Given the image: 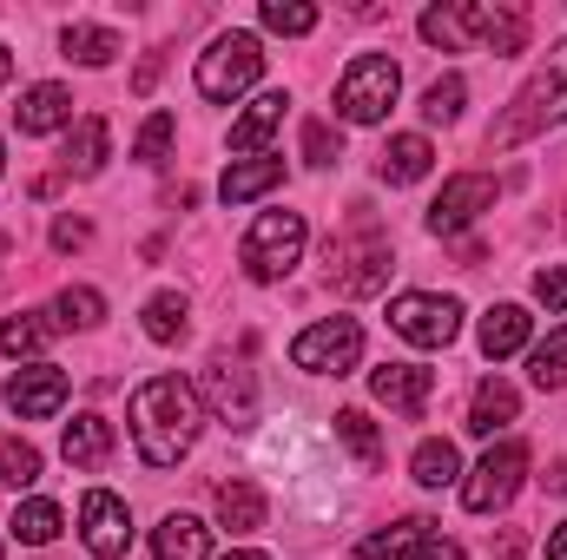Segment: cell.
Returning <instances> with one entry per match:
<instances>
[{
    "mask_svg": "<svg viewBox=\"0 0 567 560\" xmlns=\"http://www.w3.org/2000/svg\"><path fill=\"white\" fill-rule=\"evenodd\" d=\"M198 422H205V409H198V390L185 376H152L133 390V442L152 468L185 462L198 442Z\"/></svg>",
    "mask_w": 567,
    "mask_h": 560,
    "instance_id": "cell-1",
    "label": "cell"
},
{
    "mask_svg": "<svg viewBox=\"0 0 567 560\" xmlns=\"http://www.w3.org/2000/svg\"><path fill=\"white\" fill-rule=\"evenodd\" d=\"M561 120H567V40L528 73V86L508 100V113L495 120L488 145H495V152H515V145H528L535 133H548V126H561Z\"/></svg>",
    "mask_w": 567,
    "mask_h": 560,
    "instance_id": "cell-2",
    "label": "cell"
},
{
    "mask_svg": "<svg viewBox=\"0 0 567 560\" xmlns=\"http://www.w3.org/2000/svg\"><path fill=\"white\" fill-rule=\"evenodd\" d=\"M396 93H403L396 60H390V53H357V60L343 66V80H337V113H343L350 126H377V120H390Z\"/></svg>",
    "mask_w": 567,
    "mask_h": 560,
    "instance_id": "cell-3",
    "label": "cell"
},
{
    "mask_svg": "<svg viewBox=\"0 0 567 560\" xmlns=\"http://www.w3.org/2000/svg\"><path fill=\"white\" fill-rule=\"evenodd\" d=\"M303 245H310L303 211H265V218L245 231V271H251L258 283H278V278H290V271H297Z\"/></svg>",
    "mask_w": 567,
    "mask_h": 560,
    "instance_id": "cell-4",
    "label": "cell"
},
{
    "mask_svg": "<svg viewBox=\"0 0 567 560\" xmlns=\"http://www.w3.org/2000/svg\"><path fill=\"white\" fill-rule=\"evenodd\" d=\"M258 73H265V53H258L251 33H218L198 53V93L205 100H238V93L258 86Z\"/></svg>",
    "mask_w": 567,
    "mask_h": 560,
    "instance_id": "cell-5",
    "label": "cell"
},
{
    "mask_svg": "<svg viewBox=\"0 0 567 560\" xmlns=\"http://www.w3.org/2000/svg\"><path fill=\"white\" fill-rule=\"evenodd\" d=\"M522 475H528V442H495L475 468H468V481H462V508L468 515H502L508 501H515V488H522Z\"/></svg>",
    "mask_w": 567,
    "mask_h": 560,
    "instance_id": "cell-6",
    "label": "cell"
},
{
    "mask_svg": "<svg viewBox=\"0 0 567 560\" xmlns=\"http://www.w3.org/2000/svg\"><path fill=\"white\" fill-rule=\"evenodd\" d=\"M290 363L310 376H350L363 363V323L357 317H323L290 343Z\"/></svg>",
    "mask_w": 567,
    "mask_h": 560,
    "instance_id": "cell-7",
    "label": "cell"
},
{
    "mask_svg": "<svg viewBox=\"0 0 567 560\" xmlns=\"http://www.w3.org/2000/svg\"><path fill=\"white\" fill-rule=\"evenodd\" d=\"M390 330L416 350H449L455 330H462V303L455 297H435V290H403L390 303Z\"/></svg>",
    "mask_w": 567,
    "mask_h": 560,
    "instance_id": "cell-8",
    "label": "cell"
},
{
    "mask_svg": "<svg viewBox=\"0 0 567 560\" xmlns=\"http://www.w3.org/2000/svg\"><path fill=\"white\" fill-rule=\"evenodd\" d=\"M495 178L488 172H455L442 191H435V205H429V231L435 238H455V231H468L482 211H495Z\"/></svg>",
    "mask_w": 567,
    "mask_h": 560,
    "instance_id": "cell-9",
    "label": "cell"
},
{
    "mask_svg": "<svg viewBox=\"0 0 567 560\" xmlns=\"http://www.w3.org/2000/svg\"><path fill=\"white\" fill-rule=\"evenodd\" d=\"M80 541H86L93 560H126L133 554V515H126V501L106 495V488H93V495L80 501Z\"/></svg>",
    "mask_w": 567,
    "mask_h": 560,
    "instance_id": "cell-10",
    "label": "cell"
},
{
    "mask_svg": "<svg viewBox=\"0 0 567 560\" xmlns=\"http://www.w3.org/2000/svg\"><path fill=\"white\" fill-rule=\"evenodd\" d=\"M66 370H53V363H27V370H13L7 376V409L20 422H47L66 409Z\"/></svg>",
    "mask_w": 567,
    "mask_h": 560,
    "instance_id": "cell-11",
    "label": "cell"
},
{
    "mask_svg": "<svg viewBox=\"0 0 567 560\" xmlns=\"http://www.w3.org/2000/svg\"><path fill=\"white\" fill-rule=\"evenodd\" d=\"M462 40H482L488 53H522L528 46V13L508 0H475L462 7Z\"/></svg>",
    "mask_w": 567,
    "mask_h": 560,
    "instance_id": "cell-12",
    "label": "cell"
},
{
    "mask_svg": "<svg viewBox=\"0 0 567 560\" xmlns=\"http://www.w3.org/2000/svg\"><path fill=\"white\" fill-rule=\"evenodd\" d=\"M370 390H377V403H390L396 416H423L429 409V390H435V370L423 363H383V370H370Z\"/></svg>",
    "mask_w": 567,
    "mask_h": 560,
    "instance_id": "cell-13",
    "label": "cell"
},
{
    "mask_svg": "<svg viewBox=\"0 0 567 560\" xmlns=\"http://www.w3.org/2000/svg\"><path fill=\"white\" fill-rule=\"evenodd\" d=\"M13 120H20V133H27V139L60 133V126H73V93H66L60 80H40V86H27V93H20Z\"/></svg>",
    "mask_w": 567,
    "mask_h": 560,
    "instance_id": "cell-14",
    "label": "cell"
},
{
    "mask_svg": "<svg viewBox=\"0 0 567 560\" xmlns=\"http://www.w3.org/2000/svg\"><path fill=\"white\" fill-rule=\"evenodd\" d=\"M205 403L218 409V422H251V409H258L251 370H238V363H212V370H205Z\"/></svg>",
    "mask_w": 567,
    "mask_h": 560,
    "instance_id": "cell-15",
    "label": "cell"
},
{
    "mask_svg": "<svg viewBox=\"0 0 567 560\" xmlns=\"http://www.w3.org/2000/svg\"><path fill=\"white\" fill-rule=\"evenodd\" d=\"M284 93H258L251 106H245V120H231V152H245V158H265V139L284 126Z\"/></svg>",
    "mask_w": 567,
    "mask_h": 560,
    "instance_id": "cell-16",
    "label": "cell"
},
{
    "mask_svg": "<svg viewBox=\"0 0 567 560\" xmlns=\"http://www.w3.org/2000/svg\"><path fill=\"white\" fill-rule=\"evenodd\" d=\"M528 330H535V317H528L522 303H495V310L482 317V356H488V363H502V356L528 350Z\"/></svg>",
    "mask_w": 567,
    "mask_h": 560,
    "instance_id": "cell-17",
    "label": "cell"
},
{
    "mask_svg": "<svg viewBox=\"0 0 567 560\" xmlns=\"http://www.w3.org/2000/svg\"><path fill=\"white\" fill-rule=\"evenodd\" d=\"M212 554V528L192 515H165L152 528V560H205Z\"/></svg>",
    "mask_w": 567,
    "mask_h": 560,
    "instance_id": "cell-18",
    "label": "cell"
},
{
    "mask_svg": "<svg viewBox=\"0 0 567 560\" xmlns=\"http://www.w3.org/2000/svg\"><path fill=\"white\" fill-rule=\"evenodd\" d=\"M284 185V158H238L225 178H218V198L225 205H251V198H265V191H278Z\"/></svg>",
    "mask_w": 567,
    "mask_h": 560,
    "instance_id": "cell-19",
    "label": "cell"
},
{
    "mask_svg": "<svg viewBox=\"0 0 567 560\" xmlns=\"http://www.w3.org/2000/svg\"><path fill=\"white\" fill-rule=\"evenodd\" d=\"M429 165H435V145L423 133H396V139L383 145V158H377L383 185H416V178H429Z\"/></svg>",
    "mask_w": 567,
    "mask_h": 560,
    "instance_id": "cell-20",
    "label": "cell"
},
{
    "mask_svg": "<svg viewBox=\"0 0 567 560\" xmlns=\"http://www.w3.org/2000/svg\"><path fill=\"white\" fill-rule=\"evenodd\" d=\"M515 416H522V396H515V383H502V376L475 383V403H468V435H495V428H508Z\"/></svg>",
    "mask_w": 567,
    "mask_h": 560,
    "instance_id": "cell-21",
    "label": "cell"
},
{
    "mask_svg": "<svg viewBox=\"0 0 567 560\" xmlns=\"http://www.w3.org/2000/svg\"><path fill=\"white\" fill-rule=\"evenodd\" d=\"M60 448H66L73 468H106V455H113V422L106 416H73L66 435H60Z\"/></svg>",
    "mask_w": 567,
    "mask_h": 560,
    "instance_id": "cell-22",
    "label": "cell"
},
{
    "mask_svg": "<svg viewBox=\"0 0 567 560\" xmlns=\"http://www.w3.org/2000/svg\"><path fill=\"white\" fill-rule=\"evenodd\" d=\"M265 488L258 481H225L218 488V528H231V535H258L265 528Z\"/></svg>",
    "mask_w": 567,
    "mask_h": 560,
    "instance_id": "cell-23",
    "label": "cell"
},
{
    "mask_svg": "<svg viewBox=\"0 0 567 560\" xmlns=\"http://www.w3.org/2000/svg\"><path fill=\"white\" fill-rule=\"evenodd\" d=\"M106 152H113V126H106V120H80V126L66 133V158H60V165H66L73 178H93V172L106 165Z\"/></svg>",
    "mask_w": 567,
    "mask_h": 560,
    "instance_id": "cell-24",
    "label": "cell"
},
{
    "mask_svg": "<svg viewBox=\"0 0 567 560\" xmlns=\"http://www.w3.org/2000/svg\"><path fill=\"white\" fill-rule=\"evenodd\" d=\"M145 336H152V343H185V336H192V303H185L178 290L145 297Z\"/></svg>",
    "mask_w": 567,
    "mask_h": 560,
    "instance_id": "cell-25",
    "label": "cell"
},
{
    "mask_svg": "<svg viewBox=\"0 0 567 560\" xmlns=\"http://www.w3.org/2000/svg\"><path fill=\"white\" fill-rule=\"evenodd\" d=\"M423 535H429V521H423V515H410V521H396V528H377V535H370L350 560H416Z\"/></svg>",
    "mask_w": 567,
    "mask_h": 560,
    "instance_id": "cell-26",
    "label": "cell"
},
{
    "mask_svg": "<svg viewBox=\"0 0 567 560\" xmlns=\"http://www.w3.org/2000/svg\"><path fill=\"white\" fill-rule=\"evenodd\" d=\"M337 435H343V448L357 455V468H363V475H377V468H383V435H377V422L363 416V409H337Z\"/></svg>",
    "mask_w": 567,
    "mask_h": 560,
    "instance_id": "cell-27",
    "label": "cell"
},
{
    "mask_svg": "<svg viewBox=\"0 0 567 560\" xmlns=\"http://www.w3.org/2000/svg\"><path fill=\"white\" fill-rule=\"evenodd\" d=\"M410 475H416V488H449V481L462 475V455H455V442L429 435L423 448L410 455Z\"/></svg>",
    "mask_w": 567,
    "mask_h": 560,
    "instance_id": "cell-28",
    "label": "cell"
},
{
    "mask_svg": "<svg viewBox=\"0 0 567 560\" xmlns=\"http://www.w3.org/2000/svg\"><path fill=\"white\" fill-rule=\"evenodd\" d=\"M60 53L80 60V66H106V60L120 53V33H113V27H66V33H60Z\"/></svg>",
    "mask_w": 567,
    "mask_h": 560,
    "instance_id": "cell-29",
    "label": "cell"
},
{
    "mask_svg": "<svg viewBox=\"0 0 567 560\" xmlns=\"http://www.w3.org/2000/svg\"><path fill=\"white\" fill-rule=\"evenodd\" d=\"M100 317H106V297H100L93 283H66L60 303H53V323H60V330H93Z\"/></svg>",
    "mask_w": 567,
    "mask_h": 560,
    "instance_id": "cell-30",
    "label": "cell"
},
{
    "mask_svg": "<svg viewBox=\"0 0 567 560\" xmlns=\"http://www.w3.org/2000/svg\"><path fill=\"white\" fill-rule=\"evenodd\" d=\"M53 330H60V323H47V310H20V317L0 323V350H7V356H33V350H47Z\"/></svg>",
    "mask_w": 567,
    "mask_h": 560,
    "instance_id": "cell-31",
    "label": "cell"
},
{
    "mask_svg": "<svg viewBox=\"0 0 567 560\" xmlns=\"http://www.w3.org/2000/svg\"><path fill=\"white\" fill-rule=\"evenodd\" d=\"M7 528H13V541H27V548H47V541L60 535V508L33 495V501H20V508H13V521H7Z\"/></svg>",
    "mask_w": 567,
    "mask_h": 560,
    "instance_id": "cell-32",
    "label": "cell"
},
{
    "mask_svg": "<svg viewBox=\"0 0 567 560\" xmlns=\"http://www.w3.org/2000/svg\"><path fill=\"white\" fill-rule=\"evenodd\" d=\"M40 481V448L20 435H0V488H33Z\"/></svg>",
    "mask_w": 567,
    "mask_h": 560,
    "instance_id": "cell-33",
    "label": "cell"
},
{
    "mask_svg": "<svg viewBox=\"0 0 567 560\" xmlns=\"http://www.w3.org/2000/svg\"><path fill=\"white\" fill-rule=\"evenodd\" d=\"M528 376H535V390H567V330H555L548 343H535Z\"/></svg>",
    "mask_w": 567,
    "mask_h": 560,
    "instance_id": "cell-34",
    "label": "cell"
},
{
    "mask_svg": "<svg viewBox=\"0 0 567 560\" xmlns=\"http://www.w3.org/2000/svg\"><path fill=\"white\" fill-rule=\"evenodd\" d=\"M462 100H468V86H462V73H442L435 86L423 93V120L435 126H449V120H462Z\"/></svg>",
    "mask_w": 567,
    "mask_h": 560,
    "instance_id": "cell-35",
    "label": "cell"
},
{
    "mask_svg": "<svg viewBox=\"0 0 567 560\" xmlns=\"http://www.w3.org/2000/svg\"><path fill=\"white\" fill-rule=\"evenodd\" d=\"M258 20H265L271 33H290V40H297V33H310V27H317V7H310V0H265V13H258Z\"/></svg>",
    "mask_w": 567,
    "mask_h": 560,
    "instance_id": "cell-36",
    "label": "cell"
},
{
    "mask_svg": "<svg viewBox=\"0 0 567 560\" xmlns=\"http://www.w3.org/2000/svg\"><path fill=\"white\" fill-rule=\"evenodd\" d=\"M172 139H178V120H172V113H152L140 126V139H133V158H140V165H158V158L172 152Z\"/></svg>",
    "mask_w": 567,
    "mask_h": 560,
    "instance_id": "cell-37",
    "label": "cell"
},
{
    "mask_svg": "<svg viewBox=\"0 0 567 560\" xmlns=\"http://www.w3.org/2000/svg\"><path fill=\"white\" fill-rule=\"evenodd\" d=\"M383 278H390V245H383V238H370V245H363V258H357V271L343 278V290H350V297H363V290H377Z\"/></svg>",
    "mask_w": 567,
    "mask_h": 560,
    "instance_id": "cell-38",
    "label": "cell"
},
{
    "mask_svg": "<svg viewBox=\"0 0 567 560\" xmlns=\"http://www.w3.org/2000/svg\"><path fill=\"white\" fill-rule=\"evenodd\" d=\"M416 27H423V40H429V46H442V53L468 46V40H462V7H429V13L416 20Z\"/></svg>",
    "mask_w": 567,
    "mask_h": 560,
    "instance_id": "cell-39",
    "label": "cell"
},
{
    "mask_svg": "<svg viewBox=\"0 0 567 560\" xmlns=\"http://www.w3.org/2000/svg\"><path fill=\"white\" fill-rule=\"evenodd\" d=\"M303 158H310V165H337V158H343V139H337L323 120H303Z\"/></svg>",
    "mask_w": 567,
    "mask_h": 560,
    "instance_id": "cell-40",
    "label": "cell"
},
{
    "mask_svg": "<svg viewBox=\"0 0 567 560\" xmlns=\"http://www.w3.org/2000/svg\"><path fill=\"white\" fill-rule=\"evenodd\" d=\"M535 297H542L548 310H561V317H567V271H561V265H548V271H535Z\"/></svg>",
    "mask_w": 567,
    "mask_h": 560,
    "instance_id": "cell-41",
    "label": "cell"
},
{
    "mask_svg": "<svg viewBox=\"0 0 567 560\" xmlns=\"http://www.w3.org/2000/svg\"><path fill=\"white\" fill-rule=\"evenodd\" d=\"M80 245H93V225L86 218H60L53 225V251H80Z\"/></svg>",
    "mask_w": 567,
    "mask_h": 560,
    "instance_id": "cell-42",
    "label": "cell"
},
{
    "mask_svg": "<svg viewBox=\"0 0 567 560\" xmlns=\"http://www.w3.org/2000/svg\"><path fill=\"white\" fill-rule=\"evenodd\" d=\"M416 560H462V548H455V541H449V535L429 521V535H423V548H416Z\"/></svg>",
    "mask_w": 567,
    "mask_h": 560,
    "instance_id": "cell-43",
    "label": "cell"
},
{
    "mask_svg": "<svg viewBox=\"0 0 567 560\" xmlns=\"http://www.w3.org/2000/svg\"><path fill=\"white\" fill-rule=\"evenodd\" d=\"M158 66H165V60L152 53V60H145L140 73H133V93H152V86H158Z\"/></svg>",
    "mask_w": 567,
    "mask_h": 560,
    "instance_id": "cell-44",
    "label": "cell"
},
{
    "mask_svg": "<svg viewBox=\"0 0 567 560\" xmlns=\"http://www.w3.org/2000/svg\"><path fill=\"white\" fill-rule=\"evenodd\" d=\"M488 560H522V535H502V541L488 548Z\"/></svg>",
    "mask_w": 567,
    "mask_h": 560,
    "instance_id": "cell-45",
    "label": "cell"
},
{
    "mask_svg": "<svg viewBox=\"0 0 567 560\" xmlns=\"http://www.w3.org/2000/svg\"><path fill=\"white\" fill-rule=\"evenodd\" d=\"M548 560H567V521L555 528V535H548Z\"/></svg>",
    "mask_w": 567,
    "mask_h": 560,
    "instance_id": "cell-46",
    "label": "cell"
},
{
    "mask_svg": "<svg viewBox=\"0 0 567 560\" xmlns=\"http://www.w3.org/2000/svg\"><path fill=\"white\" fill-rule=\"evenodd\" d=\"M548 488H555V495H567V462L555 468V475H548Z\"/></svg>",
    "mask_w": 567,
    "mask_h": 560,
    "instance_id": "cell-47",
    "label": "cell"
},
{
    "mask_svg": "<svg viewBox=\"0 0 567 560\" xmlns=\"http://www.w3.org/2000/svg\"><path fill=\"white\" fill-rule=\"evenodd\" d=\"M7 80H13V53L0 46V86H7Z\"/></svg>",
    "mask_w": 567,
    "mask_h": 560,
    "instance_id": "cell-48",
    "label": "cell"
},
{
    "mask_svg": "<svg viewBox=\"0 0 567 560\" xmlns=\"http://www.w3.org/2000/svg\"><path fill=\"white\" fill-rule=\"evenodd\" d=\"M225 560H271V554H258V548H238V554H225Z\"/></svg>",
    "mask_w": 567,
    "mask_h": 560,
    "instance_id": "cell-49",
    "label": "cell"
},
{
    "mask_svg": "<svg viewBox=\"0 0 567 560\" xmlns=\"http://www.w3.org/2000/svg\"><path fill=\"white\" fill-rule=\"evenodd\" d=\"M0 258H7V238H0Z\"/></svg>",
    "mask_w": 567,
    "mask_h": 560,
    "instance_id": "cell-50",
    "label": "cell"
}]
</instances>
